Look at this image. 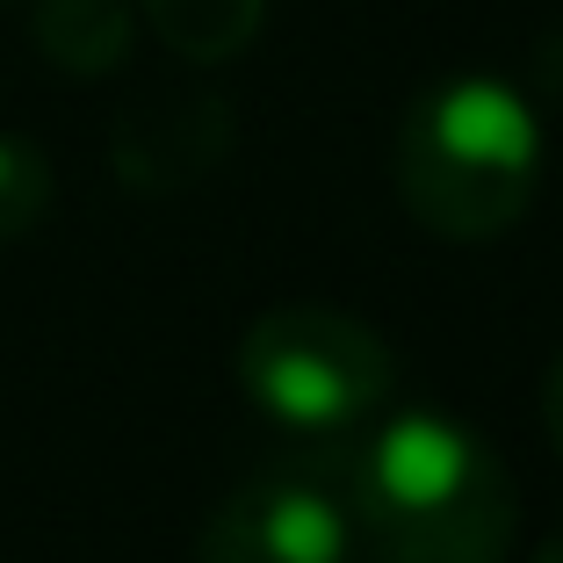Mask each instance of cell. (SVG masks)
<instances>
[{"mask_svg": "<svg viewBox=\"0 0 563 563\" xmlns=\"http://www.w3.org/2000/svg\"><path fill=\"white\" fill-rule=\"evenodd\" d=\"M534 80H542L549 101H563V30L542 36V51H534Z\"/></svg>", "mask_w": 563, "mask_h": 563, "instance_id": "30bf717a", "label": "cell"}, {"mask_svg": "<svg viewBox=\"0 0 563 563\" xmlns=\"http://www.w3.org/2000/svg\"><path fill=\"white\" fill-rule=\"evenodd\" d=\"M542 174V123L506 80H441L398 131V196L427 232L477 246L514 232Z\"/></svg>", "mask_w": 563, "mask_h": 563, "instance_id": "7a4b0ae2", "label": "cell"}, {"mask_svg": "<svg viewBox=\"0 0 563 563\" xmlns=\"http://www.w3.org/2000/svg\"><path fill=\"white\" fill-rule=\"evenodd\" d=\"M196 563H347V514L303 470H261L202 520Z\"/></svg>", "mask_w": 563, "mask_h": 563, "instance_id": "277c9868", "label": "cell"}, {"mask_svg": "<svg viewBox=\"0 0 563 563\" xmlns=\"http://www.w3.org/2000/svg\"><path fill=\"white\" fill-rule=\"evenodd\" d=\"M398 362L354 311L282 303L261 311L239 340V390L289 441H347L390 398Z\"/></svg>", "mask_w": 563, "mask_h": 563, "instance_id": "3957f363", "label": "cell"}, {"mask_svg": "<svg viewBox=\"0 0 563 563\" xmlns=\"http://www.w3.org/2000/svg\"><path fill=\"white\" fill-rule=\"evenodd\" d=\"M145 15L166 51H181L196 66H224L253 44L267 0H145Z\"/></svg>", "mask_w": 563, "mask_h": 563, "instance_id": "52a82bcc", "label": "cell"}, {"mask_svg": "<svg viewBox=\"0 0 563 563\" xmlns=\"http://www.w3.org/2000/svg\"><path fill=\"white\" fill-rule=\"evenodd\" d=\"M51 210V159L30 145V137L0 131V246L22 232H36Z\"/></svg>", "mask_w": 563, "mask_h": 563, "instance_id": "ba28073f", "label": "cell"}, {"mask_svg": "<svg viewBox=\"0 0 563 563\" xmlns=\"http://www.w3.org/2000/svg\"><path fill=\"white\" fill-rule=\"evenodd\" d=\"M347 514L376 563H506L520 534L514 470L470 427L405 412L347 463Z\"/></svg>", "mask_w": 563, "mask_h": 563, "instance_id": "6da1fadb", "label": "cell"}, {"mask_svg": "<svg viewBox=\"0 0 563 563\" xmlns=\"http://www.w3.org/2000/svg\"><path fill=\"white\" fill-rule=\"evenodd\" d=\"M232 152V109L217 95H174V101H145L117 123L109 137V159L131 188L166 196V188L202 181L217 159Z\"/></svg>", "mask_w": 563, "mask_h": 563, "instance_id": "5b68a950", "label": "cell"}, {"mask_svg": "<svg viewBox=\"0 0 563 563\" xmlns=\"http://www.w3.org/2000/svg\"><path fill=\"white\" fill-rule=\"evenodd\" d=\"M542 427H549V448L563 455V354L549 362V376H542Z\"/></svg>", "mask_w": 563, "mask_h": 563, "instance_id": "9c48e42d", "label": "cell"}, {"mask_svg": "<svg viewBox=\"0 0 563 563\" xmlns=\"http://www.w3.org/2000/svg\"><path fill=\"white\" fill-rule=\"evenodd\" d=\"M534 563H563V534H549V542L534 549Z\"/></svg>", "mask_w": 563, "mask_h": 563, "instance_id": "8fae6325", "label": "cell"}, {"mask_svg": "<svg viewBox=\"0 0 563 563\" xmlns=\"http://www.w3.org/2000/svg\"><path fill=\"white\" fill-rule=\"evenodd\" d=\"M36 51L73 80H101L131 58V8L123 0H36Z\"/></svg>", "mask_w": 563, "mask_h": 563, "instance_id": "8992f818", "label": "cell"}]
</instances>
